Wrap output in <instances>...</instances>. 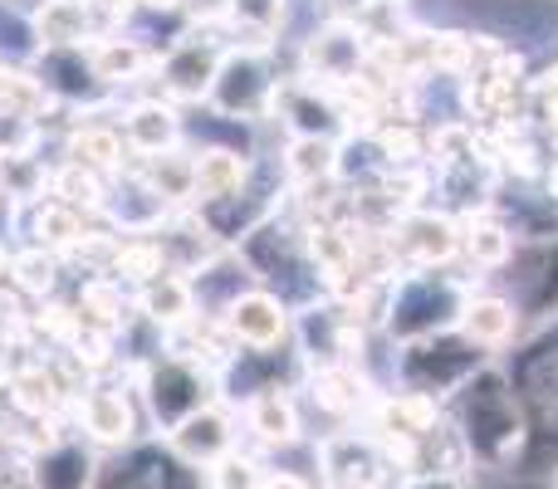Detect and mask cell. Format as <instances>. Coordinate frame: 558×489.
<instances>
[{
    "label": "cell",
    "instance_id": "obj_1",
    "mask_svg": "<svg viewBox=\"0 0 558 489\" xmlns=\"http://www.w3.org/2000/svg\"><path fill=\"white\" fill-rule=\"evenodd\" d=\"M456 431L465 436L475 461H485L490 470H510L520 461L524 441H530V416L520 406L510 372L485 363L481 372H471L456 392Z\"/></svg>",
    "mask_w": 558,
    "mask_h": 489
},
{
    "label": "cell",
    "instance_id": "obj_2",
    "mask_svg": "<svg viewBox=\"0 0 558 489\" xmlns=\"http://www.w3.org/2000/svg\"><path fill=\"white\" fill-rule=\"evenodd\" d=\"M465 298H471V289L446 279V274H436V269L397 274L387 333L402 338V343H416V338H432V333H451Z\"/></svg>",
    "mask_w": 558,
    "mask_h": 489
},
{
    "label": "cell",
    "instance_id": "obj_3",
    "mask_svg": "<svg viewBox=\"0 0 558 489\" xmlns=\"http://www.w3.org/2000/svg\"><path fill=\"white\" fill-rule=\"evenodd\" d=\"M481 347H471L461 333H432V338H416V343H402V363H397V377H402V392L416 396H441L461 392V382L471 372H481Z\"/></svg>",
    "mask_w": 558,
    "mask_h": 489
},
{
    "label": "cell",
    "instance_id": "obj_4",
    "mask_svg": "<svg viewBox=\"0 0 558 489\" xmlns=\"http://www.w3.org/2000/svg\"><path fill=\"white\" fill-rule=\"evenodd\" d=\"M143 396L157 421L172 431V426H182L186 416H196L202 406H211V377H206V367L196 363V357L167 353L143 372Z\"/></svg>",
    "mask_w": 558,
    "mask_h": 489
},
{
    "label": "cell",
    "instance_id": "obj_5",
    "mask_svg": "<svg viewBox=\"0 0 558 489\" xmlns=\"http://www.w3.org/2000/svg\"><path fill=\"white\" fill-rule=\"evenodd\" d=\"M392 259H402L407 269H441L461 255V221L446 211H407L397 216L392 235H387Z\"/></svg>",
    "mask_w": 558,
    "mask_h": 489
},
{
    "label": "cell",
    "instance_id": "obj_6",
    "mask_svg": "<svg viewBox=\"0 0 558 489\" xmlns=\"http://www.w3.org/2000/svg\"><path fill=\"white\" fill-rule=\"evenodd\" d=\"M275 78L265 69V54H245V49H231L211 84V98L206 103L226 118H265L275 108Z\"/></svg>",
    "mask_w": 558,
    "mask_h": 489
},
{
    "label": "cell",
    "instance_id": "obj_7",
    "mask_svg": "<svg viewBox=\"0 0 558 489\" xmlns=\"http://www.w3.org/2000/svg\"><path fill=\"white\" fill-rule=\"evenodd\" d=\"M318 461H324V485L328 489H377L387 480V455L373 436H328L318 445Z\"/></svg>",
    "mask_w": 558,
    "mask_h": 489
},
{
    "label": "cell",
    "instance_id": "obj_8",
    "mask_svg": "<svg viewBox=\"0 0 558 489\" xmlns=\"http://www.w3.org/2000/svg\"><path fill=\"white\" fill-rule=\"evenodd\" d=\"M221 323L241 347L270 353V347H279L289 333V308L279 294H270V289H245V294L221 314Z\"/></svg>",
    "mask_w": 558,
    "mask_h": 489
},
{
    "label": "cell",
    "instance_id": "obj_9",
    "mask_svg": "<svg viewBox=\"0 0 558 489\" xmlns=\"http://www.w3.org/2000/svg\"><path fill=\"white\" fill-rule=\"evenodd\" d=\"M367 54L373 49L363 45V29L357 25H338V20H328L324 29H318L314 39H308L304 59H308V74L304 78H324V84H353L357 74H363Z\"/></svg>",
    "mask_w": 558,
    "mask_h": 489
},
{
    "label": "cell",
    "instance_id": "obj_10",
    "mask_svg": "<svg viewBox=\"0 0 558 489\" xmlns=\"http://www.w3.org/2000/svg\"><path fill=\"white\" fill-rule=\"evenodd\" d=\"M167 451H172L182 465H206V470H211L221 455L235 451V421L211 402L196 416H186L182 426L167 431Z\"/></svg>",
    "mask_w": 558,
    "mask_h": 489
},
{
    "label": "cell",
    "instance_id": "obj_11",
    "mask_svg": "<svg viewBox=\"0 0 558 489\" xmlns=\"http://www.w3.org/2000/svg\"><path fill=\"white\" fill-rule=\"evenodd\" d=\"M221 64H226V49H216L206 35L202 39L186 35L167 49L162 84L172 98H211V84H216V74H221Z\"/></svg>",
    "mask_w": 558,
    "mask_h": 489
},
{
    "label": "cell",
    "instance_id": "obj_12",
    "mask_svg": "<svg viewBox=\"0 0 558 489\" xmlns=\"http://www.w3.org/2000/svg\"><path fill=\"white\" fill-rule=\"evenodd\" d=\"M456 333L465 338L471 347H481V353H490V347H505L514 333H520V308H514V298L505 294H475L461 304V318H456Z\"/></svg>",
    "mask_w": 558,
    "mask_h": 489
},
{
    "label": "cell",
    "instance_id": "obj_13",
    "mask_svg": "<svg viewBox=\"0 0 558 489\" xmlns=\"http://www.w3.org/2000/svg\"><path fill=\"white\" fill-rule=\"evenodd\" d=\"M182 143V118H177L172 103L162 98H147V103H133L123 118V147L137 157H162Z\"/></svg>",
    "mask_w": 558,
    "mask_h": 489
},
{
    "label": "cell",
    "instance_id": "obj_14",
    "mask_svg": "<svg viewBox=\"0 0 558 489\" xmlns=\"http://www.w3.org/2000/svg\"><path fill=\"white\" fill-rule=\"evenodd\" d=\"M245 176H251V162L231 147H206L196 152L192 167V201L196 206H216V201H231V196L245 192Z\"/></svg>",
    "mask_w": 558,
    "mask_h": 489
},
{
    "label": "cell",
    "instance_id": "obj_15",
    "mask_svg": "<svg viewBox=\"0 0 558 489\" xmlns=\"http://www.w3.org/2000/svg\"><path fill=\"white\" fill-rule=\"evenodd\" d=\"M78 421H84V431L94 436L98 445H128L137 416H133L128 392H118V387H94V392H84V402H78Z\"/></svg>",
    "mask_w": 558,
    "mask_h": 489
},
{
    "label": "cell",
    "instance_id": "obj_16",
    "mask_svg": "<svg viewBox=\"0 0 558 489\" xmlns=\"http://www.w3.org/2000/svg\"><path fill=\"white\" fill-rule=\"evenodd\" d=\"M245 426L260 445H294L299 441V406L289 392L279 387H260V392L245 402Z\"/></svg>",
    "mask_w": 558,
    "mask_h": 489
},
{
    "label": "cell",
    "instance_id": "obj_17",
    "mask_svg": "<svg viewBox=\"0 0 558 489\" xmlns=\"http://www.w3.org/2000/svg\"><path fill=\"white\" fill-rule=\"evenodd\" d=\"M461 255L475 269H505L514 259V231L490 211H471L461 221Z\"/></svg>",
    "mask_w": 558,
    "mask_h": 489
},
{
    "label": "cell",
    "instance_id": "obj_18",
    "mask_svg": "<svg viewBox=\"0 0 558 489\" xmlns=\"http://www.w3.org/2000/svg\"><path fill=\"white\" fill-rule=\"evenodd\" d=\"M137 304H143V314L153 318L157 328H182L196 318V294H192V284H186V274H177V269H162L157 279H147Z\"/></svg>",
    "mask_w": 558,
    "mask_h": 489
},
{
    "label": "cell",
    "instance_id": "obj_19",
    "mask_svg": "<svg viewBox=\"0 0 558 489\" xmlns=\"http://www.w3.org/2000/svg\"><path fill=\"white\" fill-rule=\"evenodd\" d=\"M314 402L338 416H353L363 406H373L377 396H373V382L353 363H338V367H318L314 372Z\"/></svg>",
    "mask_w": 558,
    "mask_h": 489
},
{
    "label": "cell",
    "instance_id": "obj_20",
    "mask_svg": "<svg viewBox=\"0 0 558 489\" xmlns=\"http://www.w3.org/2000/svg\"><path fill=\"white\" fill-rule=\"evenodd\" d=\"M284 176L294 186L333 182V176H338V143H333V137H289Z\"/></svg>",
    "mask_w": 558,
    "mask_h": 489
},
{
    "label": "cell",
    "instance_id": "obj_21",
    "mask_svg": "<svg viewBox=\"0 0 558 489\" xmlns=\"http://www.w3.org/2000/svg\"><path fill=\"white\" fill-rule=\"evenodd\" d=\"M35 29L49 49H84L88 39V0H39Z\"/></svg>",
    "mask_w": 558,
    "mask_h": 489
},
{
    "label": "cell",
    "instance_id": "obj_22",
    "mask_svg": "<svg viewBox=\"0 0 558 489\" xmlns=\"http://www.w3.org/2000/svg\"><path fill=\"white\" fill-rule=\"evenodd\" d=\"M94 480V455L84 445H49L35 465V489H88Z\"/></svg>",
    "mask_w": 558,
    "mask_h": 489
},
{
    "label": "cell",
    "instance_id": "obj_23",
    "mask_svg": "<svg viewBox=\"0 0 558 489\" xmlns=\"http://www.w3.org/2000/svg\"><path fill=\"white\" fill-rule=\"evenodd\" d=\"M88 64H94L98 84H133L137 74L153 69V54H147L137 39H104V45L88 54Z\"/></svg>",
    "mask_w": 558,
    "mask_h": 489
},
{
    "label": "cell",
    "instance_id": "obj_24",
    "mask_svg": "<svg viewBox=\"0 0 558 489\" xmlns=\"http://www.w3.org/2000/svg\"><path fill=\"white\" fill-rule=\"evenodd\" d=\"M153 162V176H147V192L157 196L162 206H182V201H192V167H196V157L192 152H162V157H147Z\"/></svg>",
    "mask_w": 558,
    "mask_h": 489
},
{
    "label": "cell",
    "instance_id": "obj_25",
    "mask_svg": "<svg viewBox=\"0 0 558 489\" xmlns=\"http://www.w3.org/2000/svg\"><path fill=\"white\" fill-rule=\"evenodd\" d=\"M69 157H74L78 167H88V172H98V167H118V157H123V137L108 133V127H84V133L74 137V147H69Z\"/></svg>",
    "mask_w": 558,
    "mask_h": 489
},
{
    "label": "cell",
    "instance_id": "obj_26",
    "mask_svg": "<svg viewBox=\"0 0 558 489\" xmlns=\"http://www.w3.org/2000/svg\"><path fill=\"white\" fill-rule=\"evenodd\" d=\"M35 235H39V249H45V245H74L78 235H84V221H78L74 206L49 201V206H39Z\"/></svg>",
    "mask_w": 558,
    "mask_h": 489
},
{
    "label": "cell",
    "instance_id": "obj_27",
    "mask_svg": "<svg viewBox=\"0 0 558 489\" xmlns=\"http://www.w3.org/2000/svg\"><path fill=\"white\" fill-rule=\"evenodd\" d=\"M432 69L436 74L471 78V35H461V29H436L432 35Z\"/></svg>",
    "mask_w": 558,
    "mask_h": 489
},
{
    "label": "cell",
    "instance_id": "obj_28",
    "mask_svg": "<svg viewBox=\"0 0 558 489\" xmlns=\"http://www.w3.org/2000/svg\"><path fill=\"white\" fill-rule=\"evenodd\" d=\"M206 480H211V489H260L265 470H260V461H255V455L231 451V455H221V461L206 470Z\"/></svg>",
    "mask_w": 558,
    "mask_h": 489
},
{
    "label": "cell",
    "instance_id": "obj_29",
    "mask_svg": "<svg viewBox=\"0 0 558 489\" xmlns=\"http://www.w3.org/2000/svg\"><path fill=\"white\" fill-rule=\"evenodd\" d=\"M54 196H59L64 206H74V211H78V206H98V201H104V186H98V176L88 172V167L69 162L64 172L54 176Z\"/></svg>",
    "mask_w": 558,
    "mask_h": 489
},
{
    "label": "cell",
    "instance_id": "obj_30",
    "mask_svg": "<svg viewBox=\"0 0 558 489\" xmlns=\"http://www.w3.org/2000/svg\"><path fill=\"white\" fill-rule=\"evenodd\" d=\"M54 255H45V249H29V255L15 259V274L25 289H35V294H45V289H54Z\"/></svg>",
    "mask_w": 558,
    "mask_h": 489
},
{
    "label": "cell",
    "instance_id": "obj_31",
    "mask_svg": "<svg viewBox=\"0 0 558 489\" xmlns=\"http://www.w3.org/2000/svg\"><path fill=\"white\" fill-rule=\"evenodd\" d=\"M407 489H471L465 475H412Z\"/></svg>",
    "mask_w": 558,
    "mask_h": 489
},
{
    "label": "cell",
    "instance_id": "obj_32",
    "mask_svg": "<svg viewBox=\"0 0 558 489\" xmlns=\"http://www.w3.org/2000/svg\"><path fill=\"white\" fill-rule=\"evenodd\" d=\"M260 489H314L304 480V475H284V470H275V475H265V485Z\"/></svg>",
    "mask_w": 558,
    "mask_h": 489
},
{
    "label": "cell",
    "instance_id": "obj_33",
    "mask_svg": "<svg viewBox=\"0 0 558 489\" xmlns=\"http://www.w3.org/2000/svg\"><path fill=\"white\" fill-rule=\"evenodd\" d=\"M367 5H377V10H402L407 0H367Z\"/></svg>",
    "mask_w": 558,
    "mask_h": 489
},
{
    "label": "cell",
    "instance_id": "obj_34",
    "mask_svg": "<svg viewBox=\"0 0 558 489\" xmlns=\"http://www.w3.org/2000/svg\"><path fill=\"white\" fill-rule=\"evenodd\" d=\"M143 5H153V10H172L177 0H143Z\"/></svg>",
    "mask_w": 558,
    "mask_h": 489
},
{
    "label": "cell",
    "instance_id": "obj_35",
    "mask_svg": "<svg viewBox=\"0 0 558 489\" xmlns=\"http://www.w3.org/2000/svg\"><path fill=\"white\" fill-rule=\"evenodd\" d=\"M554 489H558V475H554Z\"/></svg>",
    "mask_w": 558,
    "mask_h": 489
}]
</instances>
